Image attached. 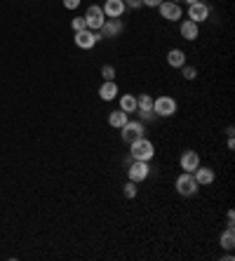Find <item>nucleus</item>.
I'll return each instance as SVG.
<instances>
[{"instance_id": "7", "label": "nucleus", "mask_w": 235, "mask_h": 261, "mask_svg": "<svg viewBox=\"0 0 235 261\" xmlns=\"http://www.w3.org/2000/svg\"><path fill=\"white\" fill-rule=\"evenodd\" d=\"M148 174H151V167H148V162L146 160H134L129 167H127V177H129V181H134V184L146 181L148 179Z\"/></svg>"}, {"instance_id": "16", "label": "nucleus", "mask_w": 235, "mask_h": 261, "mask_svg": "<svg viewBox=\"0 0 235 261\" xmlns=\"http://www.w3.org/2000/svg\"><path fill=\"white\" fill-rule=\"evenodd\" d=\"M167 64H170L172 68H181V66L186 64V52H183V50H176V47L170 50V52H167Z\"/></svg>"}, {"instance_id": "24", "label": "nucleus", "mask_w": 235, "mask_h": 261, "mask_svg": "<svg viewBox=\"0 0 235 261\" xmlns=\"http://www.w3.org/2000/svg\"><path fill=\"white\" fill-rule=\"evenodd\" d=\"M71 28H73V31H82V28H87V24H85V17H75V19H73Z\"/></svg>"}, {"instance_id": "11", "label": "nucleus", "mask_w": 235, "mask_h": 261, "mask_svg": "<svg viewBox=\"0 0 235 261\" xmlns=\"http://www.w3.org/2000/svg\"><path fill=\"white\" fill-rule=\"evenodd\" d=\"M104 14H106V19H120L122 14H125V0H106L104 2Z\"/></svg>"}, {"instance_id": "27", "label": "nucleus", "mask_w": 235, "mask_h": 261, "mask_svg": "<svg viewBox=\"0 0 235 261\" xmlns=\"http://www.w3.org/2000/svg\"><path fill=\"white\" fill-rule=\"evenodd\" d=\"M139 118H141V120H146V123H151V120H155V113L153 111H144V113H139Z\"/></svg>"}, {"instance_id": "26", "label": "nucleus", "mask_w": 235, "mask_h": 261, "mask_svg": "<svg viewBox=\"0 0 235 261\" xmlns=\"http://www.w3.org/2000/svg\"><path fill=\"white\" fill-rule=\"evenodd\" d=\"M63 7L66 9H78L80 7V0H63Z\"/></svg>"}, {"instance_id": "1", "label": "nucleus", "mask_w": 235, "mask_h": 261, "mask_svg": "<svg viewBox=\"0 0 235 261\" xmlns=\"http://www.w3.org/2000/svg\"><path fill=\"white\" fill-rule=\"evenodd\" d=\"M129 155H132V160H146L151 162L155 155V146L151 139H146V136H141V139H136L134 144H129Z\"/></svg>"}, {"instance_id": "31", "label": "nucleus", "mask_w": 235, "mask_h": 261, "mask_svg": "<svg viewBox=\"0 0 235 261\" xmlns=\"http://www.w3.org/2000/svg\"><path fill=\"white\" fill-rule=\"evenodd\" d=\"M172 2H181V0H172Z\"/></svg>"}, {"instance_id": "4", "label": "nucleus", "mask_w": 235, "mask_h": 261, "mask_svg": "<svg viewBox=\"0 0 235 261\" xmlns=\"http://www.w3.org/2000/svg\"><path fill=\"white\" fill-rule=\"evenodd\" d=\"M153 113L158 118H172L174 113H176V99L167 97V94L153 99Z\"/></svg>"}, {"instance_id": "6", "label": "nucleus", "mask_w": 235, "mask_h": 261, "mask_svg": "<svg viewBox=\"0 0 235 261\" xmlns=\"http://www.w3.org/2000/svg\"><path fill=\"white\" fill-rule=\"evenodd\" d=\"M101 40L99 31H90V28H82V31H75V45L80 50H92Z\"/></svg>"}, {"instance_id": "19", "label": "nucleus", "mask_w": 235, "mask_h": 261, "mask_svg": "<svg viewBox=\"0 0 235 261\" xmlns=\"http://www.w3.org/2000/svg\"><path fill=\"white\" fill-rule=\"evenodd\" d=\"M120 111H125L127 116L136 111V97L134 94H122L120 97Z\"/></svg>"}, {"instance_id": "15", "label": "nucleus", "mask_w": 235, "mask_h": 261, "mask_svg": "<svg viewBox=\"0 0 235 261\" xmlns=\"http://www.w3.org/2000/svg\"><path fill=\"white\" fill-rule=\"evenodd\" d=\"M193 177L198 181V186H207V184H212V181L217 179V177H214V170H209V167H198V170L193 172Z\"/></svg>"}, {"instance_id": "10", "label": "nucleus", "mask_w": 235, "mask_h": 261, "mask_svg": "<svg viewBox=\"0 0 235 261\" xmlns=\"http://www.w3.org/2000/svg\"><path fill=\"white\" fill-rule=\"evenodd\" d=\"M122 28H125L122 19H106V21H104V26L99 28V36L101 38H116V36L122 33Z\"/></svg>"}, {"instance_id": "23", "label": "nucleus", "mask_w": 235, "mask_h": 261, "mask_svg": "<svg viewBox=\"0 0 235 261\" xmlns=\"http://www.w3.org/2000/svg\"><path fill=\"white\" fill-rule=\"evenodd\" d=\"M122 193H125V198H136V184L134 181H127L125 186H122Z\"/></svg>"}, {"instance_id": "8", "label": "nucleus", "mask_w": 235, "mask_h": 261, "mask_svg": "<svg viewBox=\"0 0 235 261\" xmlns=\"http://www.w3.org/2000/svg\"><path fill=\"white\" fill-rule=\"evenodd\" d=\"M158 9H160V17L167 19V21H179V19L183 17L179 2H172V0H163V2L158 5Z\"/></svg>"}, {"instance_id": "13", "label": "nucleus", "mask_w": 235, "mask_h": 261, "mask_svg": "<svg viewBox=\"0 0 235 261\" xmlns=\"http://www.w3.org/2000/svg\"><path fill=\"white\" fill-rule=\"evenodd\" d=\"M179 31H181V36L186 38V40H195V38L200 36V28H198V24H195V21H190V19H186V21H181Z\"/></svg>"}, {"instance_id": "30", "label": "nucleus", "mask_w": 235, "mask_h": 261, "mask_svg": "<svg viewBox=\"0 0 235 261\" xmlns=\"http://www.w3.org/2000/svg\"><path fill=\"white\" fill-rule=\"evenodd\" d=\"M183 2H188V5H190V2H198V0H183Z\"/></svg>"}, {"instance_id": "9", "label": "nucleus", "mask_w": 235, "mask_h": 261, "mask_svg": "<svg viewBox=\"0 0 235 261\" xmlns=\"http://www.w3.org/2000/svg\"><path fill=\"white\" fill-rule=\"evenodd\" d=\"M207 17H209V5H207V2L198 0V2H190V5H188V19H190V21L200 24V21H205Z\"/></svg>"}, {"instance_id": "21", "label": "nucleus", "mask_w": 235, "mask_h": 261, "mask_svg": "<svg viewBox=\"0 0 235 261\" xmlns=\"http://www.w3.org/2000/svg\"><path fill=\"white\" fill-rule=\"evenodd\" d=\"M181 73H183V80H195V78H198V68H195V66H188V64L181 66Z\"/></svg>"}, {"instance_id": "2", "label": "nucleus", "mask_w": 235, "mask_h": 261, "mask_svg": "<svg viewBox=\"0 0 235 261\" xmlns=\"http://www.w3.org/2000/svg\"><path fill=\"white\" fill-rule=\"evenodd\" d=\"M174 189H176L179 196L190 198V196L198 193L200 186H198V181H195V177H193V172H181L179 177H176V181H174Z\"/></svg>"}, {"instance_id": "3", "label": "nucleus", "mask_w": 235, "mask_h": 261, "mask_svg": "<svg viewBox=\"0 0 235 261\" xmlns=\"http://www.w3.org/2000/svg\"><path fill=\"white\" fill-rule=\"evenodd\" d=\"M120 136H122V141H125V144H134L136 139L146 136L144 123H141V120H127L125 125L120 127Z\"/></svg>"}, {"instance_id": "22", "label": "nucleus", "mask_w": 235, "mask_h": 261, "mask_svg": "<svg viewBox=\"0 0 235 261\" xmlns=\"http://www.w3.org/2000/svg\"><path fill=\"white\" fill-rule=\"evenodd\" d=\"M101 78L104 80H116V66H111V64L101 66Z\"/></svg>"}, {"instance_id": "28", "label": "nucleus", "mask_w": 235, "mask_h": 261, "mask_svg": "<svg viewBox=\"0 0 235 261\" xmlns=\"http://www.w3.org/2000/svg\"><path fill=\"white\" fill-rule=\"evenodd\" d=\"M226 224H228V226H235V212H233V209H228V214H226Z\"/></svg>"}, {"instance_id": "18", "label": "nucleus", "mask_w": 235, "mask_h": 261, "mask_svg": "<svg viewBox=\"0 0 235 261\" xmlns=\"http://www.w3.org/2000/svg\"><path fill=\"white\" fill-rule=\"evenodd\" d=\"M127 120H129V118H127V113H125V111H120V108H118V111H111V113H109V125L116 127V130H120V127L127 123Z\"/></svg>"}, {"instance_id": "5", "label": "nucleus", "mask_w": 235, "mask_h": 261, "mask_svg": "<svg viewBox=\"0 0 235 261\" xmlns=\"http://www.w3.org/2000/svg\"><path fill=\"white\" fill-rule=\"evenodd\" d=\"M104 21H106V14H104V9L99 5H90L87 12H85V24L90 31H99L104 26Z\"/></svg>"}, {"instance_id": "17", "label": "nucleus", "mask_w": 235, "mask_h": 261, "mask_svg": "<svg viewBox=\"0 0 235 261\" xmlns=\"http://www.w3.org/2000/svg\"><path fill=\"white\" fill-rule=\"evenodd\" d=\"M219 245H221L224 250H228V252L235 247V228H233V226H228L226 231L221 233V238H219Z\"/></svg>"}, {"instance_id": "12", "label": "nucleus", "mask_w": 235, "mask_h": 261, "mask_svg": "<svg viewBox=\"0 0 235 261\" xmlns=\"http://www.w3.org/2000/svg\"><path fill=\"white\" fill-rule=\"evenodd\" d=\"M179 165H181V170L183 172H195L200 167V155L195 153V151H183Z\"/></svg>"}, {"instance_id": "29", "label": "nucleus", "mask_w": 235, "mask_h": 261, "mask_svg": "<svg viewBox=\"0 0 235 261\" xmlns=\"http://www.w3.org/2000/svg\"><path fill=\"white\" fill-rule=\"evenodd\" d=\"M141 2H144L146 7H158V5H160L163 0H141Z\"/></svg>"}, {"instance_id": "14", "label": "nucleus", "mask_w": 235, "mask_h": 261, "mask_svg": "<svg viewBox=\"0 0 235 261\" xmlns=\"http://www.w3.org/2000/svg\"><path fill=\"white\" fill-rule=\"evenodd\" d=\"M99 97L104 101H113L118 97V85L116 80H104V85L99 87Z\"/></svg>"}, {"instance_id": "25", "label": "nucleus", "mask_w": 235, "mask_h": 261, "mask_svg": "<svg viewBox=\"0 0 235 261\" xmlns=\"http://www.w3.org/2000/svg\"><path fill=\"white\" fill-rule=\"evenodd\" d=\"M125 7L139 9V7H144V2H141V0H125Z\"/></svg>"}, {"instance_id": "20", "label": "nucleus", "mask_w": 235, "mask_h": 261, "mask_svg": "<svg viewBox=\"0 0 235 261\" xmlns=\"http://www.w3.org/2000/svg\"><path fill=\"white\" fill-rule=\"evenodd\" d=\"M136 111H139V113L153 111V97H151V94H139V97H136Z\"/></svg>"}]
</instances>
